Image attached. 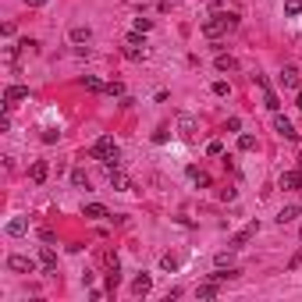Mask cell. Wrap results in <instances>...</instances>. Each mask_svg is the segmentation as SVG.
Instances as JSON below:
<instances>
[{
    "mask_svg": "<svg viewBox=\"0 0 302 302\" xmlns=\"http://www.w3.org/2000/svg\"><path fill=\"white\" fill-rule=\"evenodd\" d=\"M89 160H100L103 167H121V149L110 135H100L93 146H89Z\"/></svg>",
    "mask_w": 302,
    "mask_h": 302,
    "instance_id": "cell-1",
    "label": "cell"
},
{
    "mask_svg": "<svg viewBox=\"0 0 302 302\" xmlns=\"http://www.w3.org/2000/svg\"><path fill=\"white\" fill-rule=\"evenodd\" d=\"M235 25H238V15H231V11H217L213 18L203 22V36H206V40H220V36L228 32V29H235Z\"/></svg>",
    "mask_w": 302,
    "mask_h": 302,
    "instance_id": "cell-2",
    "label": "cell"
},
{
    "mask_svg": "<svg viewBox=\"0 0 302 302\" xmlns=\"http://www.w3.org/2000/svg\"><path fill=\"white\" fill-rule=\"evenodd\" d=\"M8 270H15V274H32V270H36V259H32V256H8Z\"/></svg>",
    "mask_w": 302,
    "mask_h": 302,
    "instance_id": "cell-3",
    "label": "cell"
},
{
    "mask_svg": "<svg viewBox=\"0 0 302 302\" xmlns=\"http://www.w3.org/2000/svg\"><path fill=\"white\" fill-rule=\"evenodd\" d=\"M274 128H277V135H284L288 142H298V132H295V125H291L284 114H277V110H274Z\"/></svg>",
    "mask_w": 302,
    "mask_h": 302,
    "instance_id": "cell-4",
    "label": "cell"
},
{
    "mask_svg": "<svg viewBox=\"0 0 302 302\" xmlns=\"http://www.w3.org/2000/svg\"><path fill=\"white\" fill-rule=\"evenodd\" d=\"M178 132H181V139H192L199 132V121L192 114H178Z\"/></svg>",
    "mask_w": 302,
    "mask_h": 302,
    "instance_id": "cell-5",
    "label": "cell"
},
{
    "mask_svg": "<svg viewBox=\"0 0 302 302\" xmlns=\"http://www.w3.org/2000/svg\"><path fill=\"white\" fill-rule=\"evenodd\" d=\"M281 86H284V89H302V82H298V71H295V64H284V68H281Z\"/></svg>",
    "mask_w": 302,
    "mask_h": 302,
    "instance_id": "cell-6",
    "label": "cell"
},
{
    "mask_svg": "<svg viewBox=\"0 0 302 302\" xmlns=\"http://www.w3.org/2000/svg\"><path fill=\"white\" fill-rule=\"evenodd\" d=\"M256 231H259V220H252V224H249L245 231H238V235L231 238V249H242V245H245L249 238H256Z\"/></svg>",
    "mask_w": 302,
    "mask_h": 302,
    "instance_id": "cell-7",
    "label": "cell"
},
{
    "mask_svg": "<svg viewBox=\"0 0 302 302\" xmlns=\"http://www.w3.org/2000/svg\"><path fill=\"white\" fill-rule=\"evenodd\" d=\"M29 96V89L25 86H8V93H4V110H11L15 107V100H25Z\"/></svg>",
    "mask_w": 302,
    "mask_h": 302,
    "instance_id": "cell-8",
    "label": "cell"
},
{
    "mask_svg": "<svg viewBox=\"0 0 302 302\" xmlns=\"http://www.w3.org/2000/svg\"><path fill=\"white\" fill-rule=\"evenodd\" d=\"M47 174H50V167H47V160H36V164L29 167V178H32L36 185H43V181H47Z\"/></svg>",
    "mask_w": 302,
    "mask_h": 302,
    "instance_id": "cell-9",
    "label": "cell"
},
{
    "mask_svg": "<svg viewBox=\"0 0 302 302\" xmlns=\"http://www.w3.org/2000/svg\"><path fill=\"white\" fill-rule=\"evenodd\" d=\"M281 188H302V171L295 167V171H284L281 174Z\"/></svg>",
    "mask_w": 302,
    "mask_h": 302,
    "instance_id": "cell-10",
    "label": "cell"
},
{
    "mask_svg": "<svg viewBox=\"0 0 302 302\" xmlns=\"http://www.w3.org/2000/svg\"><path fill=\"white\" fill-rule=\"evenodd\" d=\"M82 213H86L89 220H107V217H110L103 203H89V206H82Z\"/></svg>",
    "mask_w": 302,
    "mask_h": 302,
    "instance_id": "cell-11",
    "label": "cell"
},
{
    "mask_svg": "<svg viewBox=\"0 0 302 302\" xmlns=\"http://www.w3.org/2000/svg\"><path fill=\"white\" fill-rule=\"evenodd\" d=\"M68 40H71V43H89L93 32H89V25H75V29L68 32Z\"/></svg>",
    "mask_w": 302,
    "mask_h": 302,
    "instance_id": "cell-12",
    "label": "cell"
},
{
    "mask_svg": "<svg viewBox=\"0 0 302 302\" xmlns=\"http://www.w3.org/2000/svg\"><path fill=\"white\" fill-rule=\"evenodd\" d=\"M40 263H43V267H47V270H57V252L50 249V242H47V245L40 249Z\"/></svg>",
    "mask_w": 302,
    "mask_h": 302,
    "instance_id": "cell-13",
    "label": "cell"
},
{
    "mask_svg": "<svg viewBox=\"0 0 302 302\" xmlns=\"http://www.w3.org/2000/svg\"><path fill=\"white\" fill-rule=\"evenodd\" d=\"M149 288H153V277H149V274H139V277L132 281V291H135V295H149Z\"/></svg>",
    "mask_w": 302,
    "mask_h": 302,
    "instance_id": "cell-14",
    "label": "cell"
},
{
    "mask_svg": "<svg viewBox=\"0 0 302 302\" xmlns=\"http://www.w3.org/2000/svg\"><path fill=\"white\" fill-rule=\"evenodd\" d=\"M217 295H220L217 281H203V284L196 288V298H217Z\"/></svg>",
    "mask_w": 302,
    "mask_h": 302,
    "instance_id": "cell-15",
    "label": "cell"
},
{
    "mask_svg": "<svg viewBox=\"0 0 302 302\" xmlns=\"http://www.w3.org/2000/svg\"><path fill=\"white\" fill-rule=\"evenodd\" d=\"M298 217V203H288V206H281V213H277V224H291Z\"/></svg>",
    "mask_w": 302,
    "mask_h": 302,
    "instance_id": "cell-16",
    "label": "cell"
},
{
    "mask_svg": "<svg viewBox=\"0 0 302 302\" xmlns=\"http://www.w3.org/2000/svg\"><path fill=\"white\" fill-rule=\"evenodd\" d=\"M25 231H29V220H25V217H15V220L8 224V235H11V238H18V235H25Z\"/></svg>",
    "mask_w": 302,
    "mask_h": 302,
    "instance_id": "cell-17",
    "label": "cell"
},
{
    "mask_svg": "<svg viewBox=\"0 0 302 302\" xmlns=\"http://www.w3.org/2000/svg\"><path fill=\"white\" fill-rule=\"evenodd\" d=\"M125 57H128V61H146V47H135V43H125Z\"/></svg>",
    "mask_w": 302,
    "mask_h": 302,
    "instance_id": "cell-18",
    "label": "cell"
},
{
    "mask_svg": "<svg viewBox=\"0 0 302 302\" xmlns=\"http://www.w3.org/2000/svg\"><path fill=\"white\" fill-rule=\"evenodd\" d=\"M71 185H75V188H89V174H86L82 167H75V171H71Z\"/></svg>",
    "mask_w": 302,
    "mask_h": 302,
    "instance_id": "cell-19",
    "label": "cell"
},
{
    "mask_svg": "<svg viewBox=\"0 0 302 302\" xmlns=\"http://www.w3.org/2000/svg\"><path fill=\"white\" fill-rule=\"evenodd\" d=\"M213 64H217V71H235V68H238V64H235V57H228V54H217V61H213Z\"/></svg>",
    "mask_w": 302,
    "mask_h": 302,
    "instance_id": "cell-20",
    "label": "cell"
},
{
    "mask_svg": "<svg viewBox=\"0 0 302 302\" xmlns=\"http://www.w3.org/2000/svg\"><path fill=\"white\" fill-rule=\"evenodd\" d=\"M82 86H86L89 93H107V86H103L100 79H93V75H82Z\"/></svg>",
    "mask_w": 302,
    "mask_h": 302,
    "instance_id": "cell-21",
    "label": "cell"
},
{
    "mask_svg": "<svg viewBox=\"0 0 302 302\" xmlns=\"http://www.w3.org/2000/svg\"><path fill=\"white\" fill-rule=\"evenodd\" d=\"M160 267H164V270H178V267H181V259H178L174 252H164V256H160Z\"/></svg>",
    "mask_w": 302,
    "mask_h": 302,
    "instance_id": "cell-22",
    "label": "cell"
},
{
    "mask_svg": "<svg viewBox=\"0 0 302 302\" xmlns=\"http://www.w3.org/2000/svg\"><path fill=\"white\" fill-rule=\"evenodd\" d=\"M188 178H192L196 185H203V188L210 185V174H206V171H199V167H188Z\"/></svg>",
    "mask_w": 302,
    "mask_h": 302,
    "instance_id": "cell-23",
    "label": "cell"
},
{
    "mask_svg": "<svg viewBox=\"0 0 302 302\" xmlns=\"http://www.w3.org/2000/svg\"><path fill=\"white\" fill-rule=\"evenodd\" d=\"M284 15H302V0H284Z\"/></svg>",
    "mask_w": 302,
    "mask_h": 302,
    "instance_id": "cell-24",
    "label": "cell"
},
{
    "mask_svg": "<svg viewBox=\"0 0 302 302\" xmlns=\"http://www.w3.org/2000/svg\"><path fill=\"white\" fill-rule=\"evenodd\" d=\"M238 149H245V153H249V149H256V135H249V132H245V135L238 139Z\"/></svg>",
    "mask_w": 302,
    "mask_h": 302,
    "instance_id": "cell-25",
    "label": "cell"
},
{
    "mask_svg": "<svg viewBox=\"0 0 302 302\" xmlns=\"http://www.w3.org/2000/svg\"><path fill=\"white\" fill-rule=\"evenodd\" d=\"M107 96H125V86L121 82H107Z\"/></svg>",
    "mask_w": 302,
    "mask_h": 302,
    "instance_id": "cell-26",
    "label": "cell"
},
{
    "mask_svg": "<svg viewBox=\"0 0 302 302\" xmlns=\"http://www.w3.org/2000/svg\"><path fill=\"white\" fill-rule=\"evenodd\" d=\"M149 29H153V22H149V18H135V32H149Z\"/></svg>",
    "mask_w": 302,
    "mask_h": 302,
    "instance_id": "cell-27",
    "label": "cell"
},
{
    "mask_svg": "<svg viewBox=\"0 0 302 302\" xmlns=\"http://www.w3.org/2000/svg\"><path fill=\"white\" fill-rule=\"evenodd\" d=\"M217 267H231V252H217Z\"/></svg>",
    "mask_w": 302,
    "mask_h": 302,
    "instance_id": "cell-28",
    "label": "cell"
},
{
    "mask_svg": "<svg viewBox=\"0 0 302 302\" xmlns=\"http://www.w3.org/2000/svg\"><path fill=\"white\" fill-rule=\"evenodd\" d=\"M206 153H210V157H220V153H224V146H220V142H210V146H206Z\"/></svg>",
    "mask_w": 302,
    "mask_h": 302,
    "instance_id": "cell-29",
    "label": "cell"
},
{
    "mask_svg": "<svg viewBox=\"0 0 302 302\" xmlns=\"http://www.w3.org/2000/svg\"><path fill=\"white\" fill-rule=\"evenodd\" d=\"M213 93H217V96H228L231 89H228V82H213Z\"/></svg>",
    "mask_w": 302,
    "mask_h": 302,
    "instance_id": "cell-30",
    "label": "cell"
},
{
    "mask_svg": "<svg viewBox=\"0 0 302 302\" xmlns=\"http://www.w3.org/2000/svg\"><path fill=\"white\" fill-rule=\"evenodd\" d=\"M25 4H29V8H47L50 0H25Z\"/></svg>",
    "mask_w": 302,
    "mask_h": 302,
    "instance_id": "cell-31",
    "label": "cell"
},
{
    "mask_svg": "<svg viewBox=\"0 0 302 302\" xmlns=\"http://www.w3.org/2000/svg\"><path fill=\"white\" fill-rule=\"evenodd\" d=\"M298 110H302V89H298Z\"/></svg>",
    "mask_w": 302,
    "mask_h": 302,
    "instance_id": "cell-32",
    "label": "cell"
},
{
    "mask_svg": "<svg viewBox=\"0 0 302 302\" xmlns=\"http://www.w3.org/2000/svg\"><path fill=\"white\" fill-rule=\"evenodd\" d=\"M298 238H302V228H298Z\"/></svg>",
    "mask_w": 302,
    "mask_h": 302,
    "instance_id": "cell-33",
    "label": "cell"
}]
</instances>
